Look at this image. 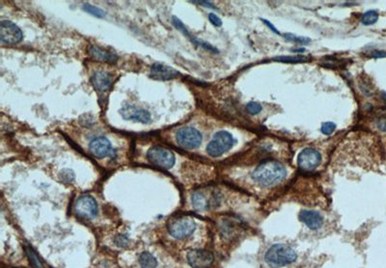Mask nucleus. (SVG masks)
I'll return each mask as SVG.
<instances>
[{
  "label": "nucleus",
  "mask_w": 386,
  "mask_h": 268,
  "mask_svg": "<svg viewBox=\"0 0 386 268\" xmlns=\"http://www.w3.org/2000/svg\"><path fill=\"white\" fill-rule=\"evenodd\" d=\"M286 168L279 161L267 160L260 163L252 173L255 182L263 186H273L285 180Z\"/></svg>",
  "instance_id": "f257e3e1"
},
{
  "label": "nucleus",
  "mask_w": 386,
  "mask_h": 268,
  "mask_svg": "<svg viewBox=\"0 0 386 268\" xmlns=\"http://www.w3.org/2000/svg\"><path fill=\"white\" fill-rule=\"evenodd\" d=\"M297 256L293 248L285 244H275L266 251L265 260L270 266L280 268L293 264Z\"/></svg>",
  "instance_id": "f03ea898"
},
{
  "label": "nucleus",
  "mask_w": 386,
  "mask_h": 268,
  "mask_svg": "<svg viewBox=\"0 0 386 268\" xmlns=\"http://www.w3.org/2000/svg\"><path fill=\"white\" fill-rule=\"evenodd\" d=\"M196 228V223L189 217H175L168 221L167 230L177 240H185L190 236Z\"/></svg>",
  "instance_id": "7ed1b4c3"
},
{
  "label": "nucleus",
  "mask_w": 386,
  "mask_h": 268,
  "mask_svg": "<svg viewBox=\"0 0 386 268\" xmlns=\"http://www.w3.org/2000/svg\"><path fill=\"white\" fill-rule=\"evenodd\" d=\"M234 146V138L226 130H221L214 134L212 141L207 146V152L213 156L218 158L230 150Z\"/></svg>",
  "instance_id": "20e7f679"
},
{
  "label": "nucleus",
  "mask_w": 386,
  "mask_h": 268,
  "mask_svg": "<svg viewBox=\"0 0 386 268\" xmlns=\"http://www.w3.org/2000/svg\"><path fill=\"white\" fill-rule=\"evenodd\" d=\"M147 158L152 164L162 169H171L176 160L171 150L160 146L150 148L147 152Z\"/></svg>",
  "instance_id": "39448f33"
},
{
  "label": "nucleus",
  "mask_w": 386,
  "mask_h": 268,
  "mask_svg": "<svg viewBox=\"0 0 386 268\" xmlns=\"http://www.w3.org/2000/svg\"><path fill=\"white\" fill-rule=\"evenodd\" d=\"M178 145L186 150L197 148L202 143V134L194 128L186 126L178 130L176 134Z\"/></svg>",
  "instance_id": "423d86ee"
},
{
  "label": "nucleus",
  "mask_w": 386,
  "mask_h": 268,
  "mask_svg": "<svg viewBox=\"0 0 386 268\" xmlns=\"http://www.w3.org/2000/svg\"><path fill=\"white\" fill-rule=\"evenodd\" d=\"M75 212L83 219H93L98 214V204L92 196L82 195L75 204Z\"/></svg>",
  "instance_id": "0eeeda50"
},
{
  "label": "nucleus",
  "mask_w": 386,
  "mask_h": 268,
  "mask_svg": "<svg viewBox=\"0 0 386 268\" xmlns=\"http://www.w3.org/2000/svg\"><path fill=\"white\" fill-rule=\"evenodd\" d=\"M24 38L20 27L10 20H3L0 24V40L6 44H17Z\"/></svg>",
  "instance_id": "6e6552de"
},
{
  "label": "nucleus",
  "mask_w": 386,
  "mask_h": 268,
  "mask_svg": "<svg viewBox=\"0 0 386 268\" xmlns=\"http://www.w3.org/2000/svg\"><path fill=\"white\" fill-rule=\"evenodd\" d=\"M320 152L313 148H303L297 156L298 167L303 171H313L320 165Z\"/></svg>",
  "instance_id": "1a4fd4ad"
},
{
  "label": "nucleus",
  "mask_w": 386,
  "mask_h": 268,
  "mask_svg": "<svg viewBox=\"0 0 386 268\" xmlns=\"http://www.w3.org/2000/svg\"><path fill=\"white\" fill-rule=\"evenodd\" d=\"M213 255L207 250H191L187 254V262L192 268H209L213 264Z\"/></svg>",
  "instance_id": "9d476101"
},
{
  "label": "nucleus",
  "mask_w": 386,
  "mask_h": 268,
  "mask_svg": "<svg viewBox=\"0 0 386 268\" xmlns=\"http://www.w3.org/2000/svg\"><path fill=\"white\" fill-rule=\"evenodd\" d=\"M89 150L95 158L101 160L110 156L113 152V148L107 138L104 136H99L91 140L89 144Z\"/></svg>",
  "instance_id": "9b49d317"
},
{
  "label": "nucleus",
  "mask_w": 386,
  "mask_h": 268,
  "mask_svg": "<svg viewBox=\"0 0 386 268\" xmlns=\"http://www.w3.org/2000/svg\"><path fill=\"white\" fill-rule=\"evenodd\" d=\"M120 114L125 120L136 121L142 124L151 122V114L142 108H137L131 104H125L120 109Z\"/></svg>",
  "instance_id": "f8f14e48"
},
{
  "label": "nucleus",
  "mask_w": 386,
  "mask_h": 268,
  "mask_svg": "<svg viewBox=\"0 0 386 268\" xmlns=\"http://www.w3.org/2000/svg\"><path fill=\"white\" fill-rule=\"evenodd\" d=\"M112 78L105 70H98L92 76V84L95 90L100 94L108 93L112 87Z\"/></svg>",
  "instance_id": "ddd939ff"
},
{
  "label": "nucleus",
  "mask_w": 386,
  "mask_h": 268,
  "mask_svg": "<svg viewBox=\"0 0 386 268\" xmlns=\"http://www.w3.org/2000/svg\"><path fill=\"white\" fill-rule=\"evenodd\" d=\"M179 72L173 68L161 63H155L151 67L150 76L156 80H170L176 78Z\"/></svg>",
  "instance_id": "4468645a"
},
{
  "label": "nucleus",
  "mask_w": 386,
  "mask_h": 268,
  "mask_svg": "<svg viewBox=\"0 0 386 268\" xmlns=\"http://www.w3.org/2000/svg\"><path fill=\"white\" fill-rule=\"evenodd\" d=\"M299 219L310 230H319L323 225V217L315 210H302Z\"/></svg>",
  "instance_id": "2eb2a0df"
},
{
  "label": "nucleus",
  "mask_w": 386,
  "mask_h": 268,
  "mask_svg": "<svg viewBox=\"0 0 386 268\" xmlns=\"http://www.w3.org/2000/svg\"><path fill=\"white\" fill-rule=\"evenodd\" d=\"M88 50H89V54L93 58L99 60V61H102V62H107L110 64H114V63H116V60L118 58L116 54L110 52L106 48H100L97 46H91Z\"/></svg>",
  "instance_id": "dca6fc26"
},
{
  "label": "nucleus",
  "mask_w": 386,
  "mask_h": 268,
  "mask_svg": "<svg viewBox=\"0 0 386 268\" xmlns=\"http://www.w3.org/2000/svg\"><path fill=\"white\" fill-rule=\"evenodd\" d=\"M191 202H192L193 208L200 212L206 210L209 208V206H212L211 200H208L206 195L201 191H196L192 194Z\"/></svg>",
  "instance_id": "f3484780"
},
{
  "label": "nucleus",
  "mask_w": 386,
  "mask_h": 268,
  "mask_svg": "<svg viewBox=\"0 0 386 268\" xmlns=\"http://www.w3.org/2000/svg\"><path fill=\"white\" fill-rule=\"evenodd\" d=\"M139 264L141 268H156L158 266V260L157 258L148 253V252H143L141 255L139 256Z\"/></svg>",
  "instance_id": "a211bd4d"
},
{
  "label": "nucleus",
  "mask_w": 386,
  "mask_h": 268,
  "mask_svg": "<svg viewBox=\"0 0 386 268\" xmlns=\"http://www.w3.org/2000/svg\"><path fill=\"white\" fill-rule=\"evenodd\" d=\"M377 20H378V14L376 13L375 11L371 10V11H368V12L362 14L361 22L364 26H372L377 22Z\"/></svg>",
  "instance_id": "6ab92c4d"
},
{
  "label": "nucleus",
  "mask_w": 386,
  "mask_h": 268,
  "mask_svg": "<svg viewBox=\"0 0 386 268\" xmlns=\"http://www.w3.org/2000/svg\"><path fill=\"white\" fill-rule=\"evenodd\" d=\"M26 252H27L28 258L30 260V264L35 268H43V264L39 258L38 255L35 253V251L30 247L26 246Z\"/></svg>",
  "instance_id": "aec40b11"
},
{
  "label": "nucleus",
  "mask_w": 386,
  "mask_h": 268,
  "mask_svg": "<svg viewBox=\"0 0 386 268\" xmlns=\"http://www.w3.org/2000/svg\"><path fill=\"white\" fill-rule=\"evenodd\" d=\"M308 58L305 56H281V57H276L274 60L278 62H283V63H300L304 62Z\"/></svg>",
  "instance_id": "412c9836"
},
{
  "label": "nucleus",
  "mask_w": 386,
  "mask_h": 268,
  "mask_svg": "<svg viewBox=\"0 0 386 268\" xmlns=\"http://www.w3.org/2000/svg\"><path fill=\"white\" fill-rule=\"evenodd\" d=\"M83 10L86 11L87 13L93 14L95 16H97V18H103L106 14V13L102 9H100V8H98L96 6H93V5H90V4L83 5Z\"/></svg>",
  "instance_id": "4be33fe9"
},
{
  "label": "nucleus",
  "mask_w": 386,
  "mask_h": 268,
  "mask_svg": "<svg viewBox=\"0 0 386 268\" xmlns=\"http://www.w3.org/2000/svg\"><path fill=\"white\" fill-rule=\"evenodd\" d=\"M284 37H285L286 40L293 42H295V44H309V42H311V40L308 39V38H305V37H298V36H295V35L291 34V33L285 34Z\"/></svg>",
  "instance_id": "5701e85b"
},
{
  "label": "nucleus",
  "mask_w": 386,
  "mask_h": 268,
  "mask_svg": "<svg viewBox=\"0 0 386 268\" xmlns=\"http://www.w3.org/2000/svg\"><path fill=\"white\" fill-rule=\"evenodd\" d=\"M246 110L251 115H257L262 111V106L259 102H251L246 106Z\"/></svg>",
  "instance_id": "b1692460"
},
{
  "label": "nucleus",
  "mask_w": 386,
  "mask_h": 268,
  "mask_svg": "<svg viewBox=\"0 0 386 268\" xmlns=\"http://www.w3.org/2000/svg\"><path fill=\"white\" fill-rule=\"evenodd\" d=\"M336 128V124L332 122H323L322 126H321V132L324 134V135H330L334 132Z\"/></svg>",
  "instance_id": "393cba45"
},
{
  "label": "nucleus",
  "mask_w": 386,
  "mask_h": 268,
  "mask_svg": "<svg viewBox=\"0 0 386 268\" xmlns=\"http://www.w3.org/2000/svg\"><path fill=\"white\" fill-rule=\"evenodd\" d=\"M172 24H173L174 26L176 27L177 29H179L180 31H182L185 35L189 36V33L187 31V27L184 26V24L178 18H176V16L172 18Z\"/></svg>",
  "instance_id": "a878e982"
},
{
  "label": "nucleus",
  "mask_w": 386,
  "mask_h": 268,
  "mask_svg": "<svg viewBox=\"0 0 386 268\" xmlns=\"http://www.w3.org/2000/svg\"><path fill=\"white\" fill-rule=\"evenodd\" d=\"M209 20H210V22H212V24H213L214 26H222L221 20L216 14H214L212 13L209 14Z\"/></svg>",
  "instance_id": "bb28decb"
},
{
  "label": "nucleus",
  "mask_w": 386,
  "mask_h": 268,
  "mask_svg": "<svg viewBox=\"0 0 386 268\" xmlns=\"http://www.w3.org/2000/svg\"><path fill=\"white\" fill-rule=\"evenodd\" d=\"M377 128L381 132H386V118H381L377 122Z\"/></svg>",
  "instance_id": "cd10ccee"
},
{
  "label": "nucleus",
  "mask_w": 386,
  "mask_h": 268,
  "mask_svg": "<svg viewBox=\"0 0 386 268\" xmlns=\"http://www.w3.org/2000/svg\"><path fill=\"white\" fill-rule=\"evenodd\" d=\"M263 22H264V24H266L267 26L269 27V28H270V29H271V30H272L274 33H276V34H280L279 31H278V30H277L275 27L273 26H272V24H270L268 20H263Z\"/></svg>",
  "instance_id": "c85d7f7f"
},
{
  "label": "nucleus",
  "mask_w": 386,
  "mask_h": 268,
  "mask_svg": "<svg viewBox=\"0 0 386 268\" xmlns=\"http://www.w3.org/2000/svg\"><path fill=\"white\" fill-rule=\"evenodd\" d=\"M193 3H195V4H200V5H205V6H207L208 8H213V9H214V6H213V4H212L211 2H207V1H201V2H193Z\"/></svg>",
  "instance_id": "c756f323"
},
{
  "label": "nucleus",
  "mask_w": 386,
  "mask_h": 268,
  "mask_svg": "<svg viewBox=\"0 0 386 268\" xmlns=\"http://www.w3.org/2000/svg\"><path fill=\"white\" fill-rule=\"evenodd\" d=\"M382 98H383V100H384V102H386V92L382 94Z\"/></svg>",
  "instance_id": "7c9ffc66"
}]
</instances>
